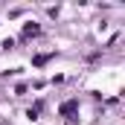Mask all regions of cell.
I'll return each instance as SVG.
<instances>
[{
	"label": "cell",
	"mask_w": 125,
	"mask_h": 125,
	"mask_svg": "<svg viewBox=\"0 0 125 125\" xmlns=\"http://www.w3.org/2000/svg\"><path fill=\"white\" fill-rule=\"evenodd\" d=\"M76 105H79L76 99H70V102H64V105H61V114H70V111H76Z\"/></svg>",
	"instance_id": "1"
}]
</instances>
